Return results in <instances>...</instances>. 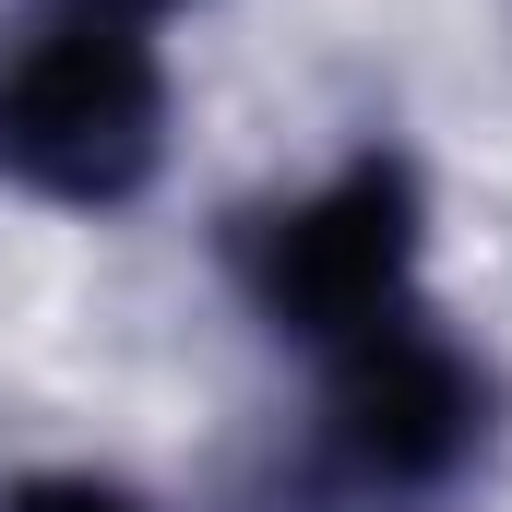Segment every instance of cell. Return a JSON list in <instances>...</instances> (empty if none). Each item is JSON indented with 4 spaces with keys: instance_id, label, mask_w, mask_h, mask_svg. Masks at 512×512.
Wrapping results in <instances>:
<instances>
[{
    "instance_id": "cell-3",
    "label": "cell",
    "mask_w": 512,
    "mask_h": 512,
    "mask_svg": "<svg viewBox=\"0 0 512 512\" xmlns=\"http://www.w3.org/2000/svg\"><path fill=\"white\" fill-rule=\"evenodd\" d=\"M417 251H429V191L393 143L322 167L310 191H274V203L227 215V286L251 298V322H274L310 358H346L358 334L405 322Z\"/></svg>"
},
{
    "instance_id": "cell-4",
    "label": "cell",
    "mask_w": 512,
    "mask_h": 512,
    "mask_svg": "<svg viewBox=\"0 0 512 512\" xmlns=\"http://www.w3.org/2000/svg\"><path fill=\"white\" fill-rule=\"evenodd\" d=\"M0 512H155V501H131V489H108V477L48 465V477H12V489H0Z\"/></svg>"
},
{
    "instance_id": "cell-5",
    "label": "cell",
    "mask_w": 512,
    "mask_h": 512,
    "mask_svg": "<svg viewBox=\"0 0 512 512\" xmlns=\"http://www.w3.org/2000/svg\"><path fill=\"white\" fill-rule=\"evenodd\" d=\"M96 12H131V24H143V12H167V0H96Z\"/></svg>"
},
{
    "instance_id": "cell-1",
    "label": "cell",
    "mask_w": 512,
    "mask_h": 512,
    "mask_svg": "<svg viewBox=\"0 0 512 512\" xmlns=\"http://www.w3.org/2000/svg\"><path fill=\"white\" fill-rule=\"evenodd\" d=\"M501 441V382L465 334H441L429 310H405L382 334H358L346 358H322V417L286 465L298 512H441L489 477Z\"/></svg>"
},
{
    "instance_id": "cell-2",
    "label": "cell",
    "mask_w": 512,
    "mask_h": 512,
    "mask_svg": "<svg viewBox=\"0 0 512 512\" xmlns=\"http://www.w3.org/2000/svg\"><path fill=\"white\" fill-rule=\"evenodd\" d=\"M167 167V60L131 12L60 0L0 24V191L120 215Z\"/></svg>"
}]
</instances>
